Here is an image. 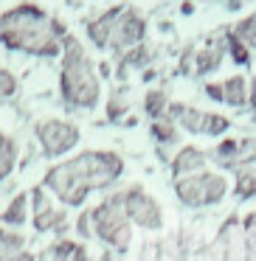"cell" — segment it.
Listing matches in <instances>:
<instances>
[{"label": "cell", "instance_id": "obj_1", "mask_svg": "<svg viewBox=\"0 0 256 261\" xmlns=\"http://www.w3.org/2000/svg\"><path fill=\"white\" fill-rule=\"evenodd\" d=\"M121 171H124V160L115 152H82L65 163L51 166L42 188L57 194L65 208H79L87 194L113 186Z\"/></svg>", "mask_w": 256, "mask_h": 261}, {"label": "cell", "instance_id": "obj_2", "mask_svg": "<svg viewBox=\"0 0 256 261\" xmlns=\"http://www.w3.org/2000/svg\"><path fill=\"white\" fill-rule=\"evenodd\" d=\"M68 37L59 20H51L40 6L23 3L0 14V42L12 51H26L34 57L62 54V40Z\"/></svg>", "mask_w": 256, "mask_h": 261}, {"label": "cell", "instance_id": "obj_3", "mask_svg": "<svg viewBox=\"0 0 256 261\" xmlns=\"http://www.w3.org/2000/svg\"><path fill=\"white\" fill-rule=\"evenodd\" d=\"M59 90H62L65 104L79 110H93L99 104V76L93 70V62L87 59L85 48L79 45L76 37L62 40V76H59Z\"/></svg>", "mask_w": 256, "mask_h": 261}, {"label": "cell", "instance_id": "obj_4", "mask_svg": "<svg viewBox=\"0 0 256 261\" xmlns=\"http://www.w3.org/2000/svg\"><path fill=\"white\" fill-rule=\"evenodd\" d=\"M90 222H93V233L104 244L115 247L119 253H124L130 247L132 230H130V219L124 214V205H121V194H113L102 205H96L90 211Z\"/></svg>", "mask_w": 256, "mask_h": 261}, {"label": "cell", "instance_id": "obj_5", "mask_svg": "<svg viewBox=\"0 0 256 261\" xmlns=\"http://www.w3.org/2000/svg\"><path fill=\"white\" fill-rule=\"evenodd\" d=\"M37 138L48 158H62L79 143V126L59 118H45L37 124Z\"/></svg>", "mask_w": 256, "mask_h": 261}, {"label": "cell", "instance_id": "obj_6", "mask_svg": "<svg viewBox=\"0 0 256 261\" xmlns=\"http://www.w3.org/2000/svg\"><path fill=\"white\" fill-rule=\"evenodd\" d=\"M121 205H124L127 219L135 222V225L149 227V230H155V227L164 225V216H160L158 202H155L141 186H132V188H127V191H121Z\"/></svg>", "mask_w": 256, "mask_h": 261}, {"label": "cell", "instance_id": "obj_7", "mask_svg": "<svg viewBox=\"0 0 256 261\" xmlns=\"http://www.w3.org/2000/svg\"><path fill=\"white\" fill-rule=\"evenodd\" d=\"M144 17L135 12V9H130V6H124L121 9V14H119V20H115V25H113V37H110V45L107 48H113L115 51V57H124L127 51H132V48H138L141 45V40H144Z\"/></svg>", "mask_w": 256, "mask_h": 261}, {"label": "cell", "instance_id": "obj_8", "mask_svg": "<svg viewBox=\"0 0 256 261\" xmlns=\"http://www.w3.org/2000/svg\"><path fill=\"white\" fill-rule=\"evenodd\" d=\"M31 208H34V227L40 233L54 230L57 236L68 233V211L65 208H54L51 197L45 194V188L37 186L31 191Z\"/></svg>", "mask_w": 256, "mask_h": 261}, {"label": "cell", "instance_id": "obj_9", "mask_svg": "<svg viewBox=\"0 0 256 261\" xmlns=\"http://www.w3.org/2000/svg\"><path fill=\"white\" fill-rule=\"evenodd\" d=\"M121 9H124V6H113V9H107L102 17H96L93 23H87V37H90V42H93L96 48H107V45H110L113 25H115V20H119Z\"/></svg>", "mask_w": 256, "mask_h": 261}, {"label": "cell", "instance_id": "obj_10", "mask_svg": "<svg viewBox=\"0 0 256 261\" xmlns=\"http://www.w3.org/2000/svg\"><path fill=\"white\" fill-rule=\"evenodd\" d=\"M203 180L205 174H194V177H183L175 182V191L180 197V202L186 205H203Z\"/></svg>", "mask_w": 256, "mask_h": 261}, {"label": "cell", "instance_id": "obj_11", "mask_svg": "<svg viewBox=\"0 0 256 261\" xmlns=\"http://www.w3.org/2000/svg\"><path fill=\"white\" fill-rule=\"evenodd\" d=\"M203 166H205L203 152H197V149H192V146L180 149V154L172 160V171H175L177 177L180 174H194V171H200Z\"/></svg>", "mask_w": 256, "mask_h": 261}, {"label": "cell", "instance_id": "obj_12", "mask_svg": "<svg viewBox=\"0 0 256 261\" xmlns=\"http://www.w3.org/2000/svg\"><path fill=\"white\" fill-rule=\"evenodd\" d=\"M166 110H169V115H172L175 121H180L183 129H189V132H203V118H205L203 113L186 107V104H169Z\"/></svg>", "mask_w": 256, "mask_h": 261}, {"label": "cell", "instance_id": "obj_13", "mask_svg": "<svg viewBox=\"0 0 256 261\" xmlns=\"http://www.w3.org/2000/svg\"><path fill=\"white\" fill-rule=\"evenodd\" d=\"M51 261H87L85 244L71 242V239H59L51 247Z\"/></svg>", "mask_w": 256, "mask_h": 261}, {"label": "cell", "instance_id": "obj_14", "mask_svg": "<svg viewBox=\"0 0 256 261\" xmlns=\"http://www.w3.org/2000/svg\"><path fill=\"white\" fill-rule=\"evenodd\" d=\"M17 166V141L0 132V180H6Z\"/></svg>", "mask_w": 256, "mask_h": 261}, {"label": "cell", "instance_id": "obj_15", "mask_svg": "<svg viewBox=\"0 0 256 261\" xmlns=\"http://www.w3.org/2000/svg\"><path fill=\"white\" fill-rule=\"evenodd\" d=\"M26 214H29V197H26V194H17V197L6 205V211L0 214V222H3V225L17 227V225H23V222H26Z\"/></svg>", "mask_w": 256, "mask_h": 261}, {"label": "cell", "instance_id": "obj_16", "mask_svg": "<svg viewBox=\"0 0 256 261\" xmlns=\"http://www.w3.org/2000/svg\"><path fill=\"white\" fill-rule=\"evenodd\" d=\"M222 90V101L231 104V107H242L245 101H248V85H245L242 76H234V79H228L225 85L220 87Z\"/></svg>", "mask_w": 256, "mask_h": 261}, {"label": "cell", "instance_id": "obj_17", "mask_svg": "<svg viewBox=\"0 0 256 261\" xmlns=\"http://www.w3.org/2000/svg\"><path fill=\"white\" fill-rule=\"evenodd\" d=\"M228 191V182L217 174H205L203 180V202H220Z\"/></svg>", "mask_w": 256, "mask_h": 261}, {"label": "cell", "instance_id": "obj_18", "mask_svg": "<svg viewBox=\"0 0 256 261\" xmlns=\"http://www.w3.org/2000/svg\"><path fill=\"white\" fill-rule=\"evenodd\" d=\"M147 113L152 115L155 121H160V118H166V93L164 90H149L147 93Z\"/></svg>", "mask_w": 256, "mask_h": 261}, {"label": "cell", "instance_id": "obj_19", "mask_svg": "<svg viewBox=\"0 0 256 261\" xmlns=\"http://www.w3.org/2000/svg\"><path fill=\"white\" fill-rule=\"evenodd\" d=\"M124 113H127V90L121 87V90H113V96H110L107 115H110V121H119Z\"/></svg>", "mask_w": 256, "mask_h": 261}, {"label": "cell", "instance_id": "obj_20", "mask_svg": "<svg viewBox=\"0 0 256 261\" xmlns=\"http://www.w3.org/2000/svg\"><path fill=\"white\" fill-rule=\"evenodd\" d=\"M14 93H17V76H14L12 70L0 68V101L12 98Z\"/></svg>", "mask_w": 256, "mask_h": 261}, {"label": "cell", "instance_id": "obj_21", "mask_svg": "<svg viewBox=\"0 0 256 261\" xmlns=\"http://www.w3.org/2000/svg\"><path fill=\"white\" fill-rule=\"evenodd\" d=\"M152 138H155V141H160V143H172V141H175V126H172L166 118L155 121V124H152Z\"/></svg>", "mask_w": 256, "mask_h": 261}, {"label": "cell", "instance_id": "obj_22", "mask_svg": "<svg viewBox=\"0 0 256 261\" xmlns=\"http://www.w3.org/2000/svg\"><path fill=\"white\" fill-rule=\"evenodd\" d=\"M225 129H228V118H222V115L208 113L203 118V132L205 135H220V132H225Z\"/></svg>", "mask_w": 256, "mask_h": 261}, {"label": "cell", "instance_id": "obj_23", "mask_svg": "<svg viewBox=\"0 0 256 261\" xmlns=\"http://www.w3.org/2000/svg\"><path fill=\"white\" fill-rule=\"evenodd\" d=\"M220 59H222L220 51H203L197 59V70L200 73H208V70H214L217 65H220Z\"/></svg>", "mask_w": 256, "mask_h": 261}, {"label": "cell", "instance_id": "obj_24", "mask_svg": "<svg viewBox=\"0 0 256 261\" xmlns=\"http://www.w3.org/2000/svg\"><path fill=\"white\" fill-rule=\"evenodd\" d=\"M76 233H79L82 239H87L93 233V222H90V211H82L79 222H76Z\"/></svg>", "mask_w": 256, "mask_h": 261}, {"label": "cell", "instance_id": "obj_25", "mask_svg": "<svg viewBox=\"0 0 256 261\" xmlns=\"http://www.w3.org/2000/svg\"><path fill=\"white\" fill-rule=\"evenodd\" d=\"M228 40H231V54H234V59H237V62H248L250 59V54H248V48L242 45V42L237 40V37H228Z\"/></svg>", "mask_w": 256, "mask_h": 261}, {"label": "cell", "instance_id": "obj_26", "mask_svg": "<svg viewBox=\"0 0 256 261\" xmlns=\"http://www.w3.org/2000/svg\"><path fill=\"white\" fill-rule=\"evenodd\" d=\"M205 90H208V96L214 98V101H222V90H220V85H208Z\"/></svg>", "mask_w": 256, "mask_h": 261}, {"label": "cell", "instance_id": "obj_27", "mask_svg": "<svg viewBox=\"0 0 256 261\" xmlns=\"http://www.w3.org/2000/svg\"><path fill=\"white\" fill-rule=\"evenodd\" d=\"M250 107L256 110V79H253V90H250Z\"/></svg>", "mask_w": 256, "mask_h": 261}]
</instances>
